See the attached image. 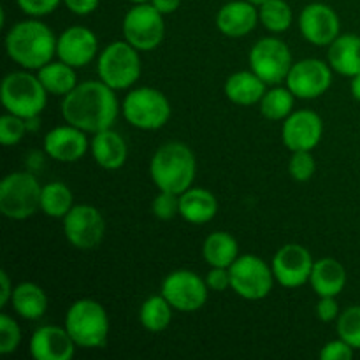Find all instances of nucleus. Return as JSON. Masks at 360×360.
<instances>
[{
    "label": "nucleus",
    "mask_w": 360,
    "mask_h": 360,
    "mask_svg": "<svg viewBox=\"0 0 360 360\" xmlns=\"http://www.w3.org/2000/svg\"><path fill=\"white\" fill-rule=\"evenodd\" d=\"M118 112L120 104L115 90L101 79L79 83L62 101L63 120L86 134L111 129Z\"/></svg>",
    "instance_id": "obj_1"
},
{
    "label": "nucleus",
    "mask_w": 360,
    "mask_h": 360,
    "mask_svg": "<svg viewBox=\"0 0 360 360\" xmlns=\"http://www.w3.org/2000/svg\"><path fill=\"white\" fill-rule=\"evenodd\" d=\"M51 28L37 18L18 21L6 34V51L14 63L27 70H39L56 55Z\"/></svg>",
    "instance_id": "obj_2"
},
{
    "label": "nucleus",
    "mask_w": 360,
    "mask_h": 360,
    "mask_svg": "<svg viewBox=\"0 0 360 360\" xmlns=\"http://www.w3.org/2000/svg\"><path fill=\"white\" fill-rule=\"evenodd\" d=\"M197 172V160L186 144L172 141L155 151L150 162V176L160 192L181 195L192 186Z\"/></svg>",
    "instance_id": "obj_3"
},
{
    "label": "nucleus",
    "mask_w": 360,
    "mask_h": 360,
    "mask_svg": "<svg viewBox=\"0 0 360 360\" xmlns=\"http://www.w3.org/2000/svg\"><path fill=\"white\" fill-rule=\"evenodd\" d=\"M63 327L77 348L95 350L108 345L111 323H109L108 311L101 302L95 299H79L67 309Z\"/></svg>",
    "instance_id": "obj_4"
},
{
    "label": "nucleus",
    "mask_w": 360,
    "mask_h": 360,
    "mask_svg": "<svg viewBox=\"0 0 360 360\" xmlns=\"http://www.w3.org/2000/svg\"><path fill=\"white\" fill-rule=\"evenodd\" d=\"M48 95L39 77L27 72V69L9 72L0 86V101L4 109L25 120L37 118L44 111Z\"/></svg>",
    "instance_id": "obj_5"
},
{
    "label": "nucleus",
    "mask_w": 360,
    "mask_h": 360,
    "mask_svg": "<svg viewBox=\"0 0 360 360\" xmlns=\"http://www.w3.org/2000/svg\"><path fill=\"white\" fill-rule=\"evenodd\" d=\"M141 70L143 65H141L139 49L127 41L111 42L98 53V79L115 91L134 86L141 77Z\"/></svg>",
    "instance_id": "obj_6"
},
{
    "label": "nucleus",
    "mask_w": 360,
    "mask_h": 360,
    "mask_svg": "<svg viewBox=\"0 0 360 360\" xmlns=\"http://www.w3.org/2000/svg\"><path fill=\"white\" fill-rule=\"evenodd\" d=\"M42 186L30 172H11L0 183V213L9 220H27L41 210Z\"/></svg>",
    "instance_id": "obj_7"
},
{
    "label": "nucleus",
    "mask_w": 360,
    "mask_h": 360,
    "mask_svg": "<svg viewBox=\"0 0 360 360\" xmlns=\"http://www.w3.org/2000/svg\"><path fill=\"white\" fill-rule=\"evenodd\" d=\"M127 122L139 130H158L171 118V102L160 90L141 86L130 90L122 104Z\"/></svg>",
    "instance_id": "obj_8"
},
{
    "label": "nucleus",
    "mask_w": 360,
    "mask_h": 360,
    "mask_svg": "<svg viewBox=\"0 0 360 360\" xmlns=\"http://www.w3.org/2000/svg\"><path fill=\"white\" fill-rule=\"evenodd\" d=\"M231 271V288L246 301H260L273 290V267L260 257L239 255L229 267Z\"/></svg>",
    "instance_id": "obj_9"
},
{
    "label": "nucleus",
    "mask_w": 360,
    "mask_h": 360,
    "mask_svg": "<svg viewBox=\"0 0 360 360\" xmlns=\"http://www.w3.org/2000/svg\"><path fill=\"white\" fill-rule=\"evenodd\" d=\"M123 37L139 51H151L164 41V14L151 2L134 4L122 23Z\"/></svg>",
    "instance_id": "obj_10"
},
{
    "label": "nucleus",
    "mask_w": 360,
    "mask_h": 360,
    "mask_svg": "<svg viewBox=\"0 0 360 360\" xmlns=\"http://www.w3.org/2000/svg\"><path fill=\"white\" fill-rule=\"evenodd\" d=\"M250 69L266 84H280L287 79L294 60L292 51L281 39L264 37L252 46L248 55Z\"/></svg>",
    "instance_id": "obj_11"
},
{
    "label": "nucleus",
    "mask_w": 360,
    "mask_h": 360,
    "mask_svg": "<svg viewBox=\"0 0 360 360\" xmlns=\"http://www.w3.org/2000/svg\"><path fill=\"white\" fill-rule=\"evenodd\" d=\"M160 294L169 301L176 311L193 313L202 308L207 301L210 288L204 278L188 269L169 273L162 281Z\"/></svg>",
    "instance_id": "obj_12"
},
{
    "label": "nucleus",
    "mask_w": 360,
    "mask_h": 360,
    "mask_svg": "<svg viewBox=\"0 0 360 360\" xmlns=\"http://www.w3.org/2000/svg\"><path fill=\"white\" fill-rule=\"evenodd\" d=\"M63 234L77 250L97 248L105 234V221L101 211L91 204H74L63 217Z\"/></svg>",
    "instance_id": "obj_13"
},
{
    "label": "nucleus",
    "mask_w": 360,
    "mask_h": 360,
    "mask_svg": "<svg viewBox=\"0 0 360 360\" xmlns=\"http://www.w3.org/2000/svg\"><path fill=\"white\" fill-rule=\"evenodd\" d=\"M285 83L295 98L313 101L322 97L333 84V67L319 58L299 60L292 65Z\"/></svg>",
    "instance_id": "obj_14"
},
{
    "label": "nucleus",
    "mask_w": 360,
    "mask_h": 360,
    "mask_svg": "<svg viewBox=\"0 0 360 360\" xmlns=\"http://www.w3.org/2000/svg\"><path fill=\"white\" fill-rule=\"evenodd\" d=\"M313 264L315 260L309 250L297 243H288L281 246L271 260L274 280L285 288H299L308 283Z\"/></svg>",
    "instance_id": "obj_15"
},
{
    "label": "nucleus",
    "mask_w": 360,
    "mask_h": 360,
    "mask_svg": "<svg viewBox=\"0 0 360 360\" xmlns=\"http://www.w3.org/2000/svg\"><path fill=\"white\" fill-rule=\"evenodd\" d=\"M323 136V122L319 112L311 109H297L281 127V139L288 150L311 151L320 144Z\"/></svg>",
    "instance_id": "obj_16"
},
{
    "label": "nucleus",
    "mask_w": 360,
    "mask_h": 360,
    "mask_svg": "<svg viewBox=\"0 0 360 360\" xmlns=\"http://www.w3.org/2000/svg\"><path fill=\"white\" fill-rule=\"evenodd\" d=\"M299 30L313 46H330L340 35L341 21L333 7L313 2L299 14Z\"/></svg>",
    "instance_id": "obj_17"
},
{
    "label": "nucleus",
    "mask_w": 360,
    "mask_h": 360,
    "mask_svg": "<svg viewBox=\"0 0 360 360\" xmlns=\"http://www.w3.org/2000/svg\"><path fill=\"white\" fill-rule=\"evenodd\" d=\"M98 55V39L90 28L74 25L56 39V56L74 69L86 67Z\"/></svg>",
    "instance_id": "obj_18"
},
{
    "label": "nucleus",
    "mask_w": 360,
    "mask_h": 360,
    "mask_svg": "<svg viewBox=\"0 0 360 360\" xmlns=\"http://www.w3.org/2000/svg\"><path fill=\"white\" fill-rule=\"evenodd\" d=\"M88 146L90 143L86 139V132L70 123L55 127L44 136L46 155L62 164L81 160L88 151Z\"/></svg>",
    "instance_id": "obj_19"
},
{
    "label": "nucleus",
    "mask_w": 360,
    "mask_h": 360,
    "mask_svg": "<svg viewBox=\"0 0 360 360\" xmlns=\"http://www.w3.org/2000/svg\"><path fill=\"white\" fill-rule=\"evenodd\" d=\"M76 348L65 327L42 326L32 334L30 355L35 360H70Z\"/></svg>",
    "instance_id": "obj_20"
},
{
    "label": "nucleus",
    "mask_w": 360,
    "mask_h": 360,
    "mask_svg": "<svg viewBox=\"0 0 360 360\" xmlns=\"http://www.w3.org/2000/svg\"><path fill=\"white\" fill-rule=\"evenodd\" d=\"M259 9L248 0H232L220 7L217 14V27L225 37L241 39L255 30L259 23Z\"/></svg>",
    "instance_id": "obj_21"
},
{
    "label": "nucleus",
    "mask_w": 360,
    "mask_h": 360,
    "mask_svg": "<svg viewBox=\"0 0 360 360\" xmlns=\"http://www.w3.org/2000/svg\"><path fill=\"white\" fill-rule=\"evenodd\" d=\"M90 151L98 167L105 169V171H118L129 158V148H127L125 139L112 129L94 134Z\"/></svg>",
    "instance_id": "obj_22"
},
{
    "label": "nucleus",
    "mask_w": 360,
    "mask_h": 360,
    "mask_svg": "<svg viewBox=\"0 0 360 360\" xmlns=\"http://www.w3.org/2000/svg\"><path fill=\"white\" fill-rule=\"evenodd\" d=\"M309 285L319 297H338L347 285V269L333 257L315 260Z\"/></svg>",
    "instance_id": "obj_23"
},
{
    "label": "nucleus",
    "mask_w": 360,
    "mask_h": 360,
    "mask_svg": "<svg viewBox=\"0 0 360 360\" xmlns=\"http://www.w3.org/2000/svg\"><path fill=\"white\" fill-rule=\"evenodd\" d=\"M218 213V200L210 190L190 186L179 195V217L192 225H204Z\"/></svg>",
    "instance_id": "obj_24"
},
{
    "label": "nucleus",
    "mask_w": 360,
    "mask_h": 360,
    "mask_svg": "<svg viewBox=\"0 0 360 360\" xmlns=\"http://www.w3.org/2000/svg\"><path fill=\"white\" fill-rule=\"evenodd\" d=\"M327 62L334 72L341 76L354 77L360 74V35L343 34L329 46Z\"/></svg>",
    "instance_id": "obj_25"
},
{
    "label": "nucleus",
    "mask_w": 360,
    "mask_h": 360,
    "mask_svg": "<svg viewBox=\"0 0 360 360\" xmlns=\"http://www.w3.org/2000/svg\"><path fill=\"white\" fill-rule=\"evenodd\" d=\"M266 86L267 84L252 69L239 70V72L231 74L225 81V95L232 104L248 108L262 101L264 94L267 91Z\"/></svg>",
    "instance_id": "obj_26"
},
{
    "label": "nucleus",
    "mask_w": 360,
    "mask_h": 360,
    "mask_svg": "<svg viewBox=\"0 0 360 360\" xmlns=\"http://www.w3.org/2000/svg\"><path fill=\"white\" fill-rule=\"evenodd\" d=\"M11 306H13L14 313L21 319L39 320L48 311V295L37 283L23 281V283L14 287Z\"/></svg>",
    "instance_id": "obj_27"
},
{
    "label": "nucleus",
    "mask_w": 360,
    "mask_h": 360,
    "mask_svg": "<svg viewBox=\"0 0 360 360\" xmlns=\"http://www.w3.org/2000/svg\"><path fill=\"white\" fill-rule=\"evenodd\" d=\"M202 257L210 267H231L239 257V245L229 232H211L202 245Z\"/></svg>",
    "instance_id": "obj_28"
},
{
    "label": "nucleus",
    "mask_w": 360,
    "mask_h": 360,
    "mask_svg": "<svg viewBox=\"0 0 360 360\" xmlns=\"http://www.w3.org/2000/svg\"><path fill=\"white\" fill-rule=\"evenodd\" d=\"M37 77L49 95L65 97L77 86L76 69L62 60H51L37 70Z\"/></svg>",
    "instance_id": "obj_29"
},
{
    "label": "nucleus",
    "mask_w": 360,
    "mask_h": 360,
    "mask_svg": "<svg viewBox=\"0 0 360 360\" xmlns=\"http://www.w3.org/2000/svg\"><path fill=\"white\" fill-rule=\"evenodd\" d=\"M74 195L62 181H51L42 186L41 211L49 218H62L72 210Z\"/></svg>",
    "instance_id": "obj_30"
},
{
    "label": "nucleus",
    "mask_w": 360,
    "mask_h": 360,
    "mask_svg": "<svg viewBox=\"0 0 360 360\" xmlns=\"http://www.w3.org/2000/svg\"><path fill=\"white\" fill-rule=\"evenodd\" d=\"M172 306L162 294L151 295L141 304L139 322L150 333H162L172 320Z\"/></svg>",
    "instance_id": "obj_31"
},
{
    "label": "nucleus",
    "mask_w": 360,
    "mask_h": 360,
    "mask_svg": "<svg viewBox=\"0 0 360 360\" xmlns=\"http://www.w3.org/2000/svg\"><path fill=\"white\" fill-rule=\"evenodd\" d=\"M294 102L295 95L288 90V86H274L267 90L259 102L260 112L271 122H281L294 112Z\"/></svg>",
    "instance_id": "obj_32"
},
{
    "label": "nucleus",
    "mask_w": 360,
    "mask_h": 360,
    "mask_svg": "<svg viewBox=\"0 0 360 360\" xmlns=\"http://www.w3.org/2000/svg\"><path fill=\"white\" fill-rule=\"evenodd\" d=\"M259 20L271 34H283L294 23V11L285 0H266L259 6Z\"/></svg>",
    "instance_id": "obj_33"
},
{
    "label": "nucleus",
    "mask_w": 360,
    "mask_h": 360,
    "mask_svg": "<svg viewBox=\"0 0 360 360\" xmlns=\"http://www.w3.org/2000/svg\"><path fill=\"white\" fill-rule=\"evenodd\" d=\"M338 334L354 350H360V306H350L338 316Z\"/></svg>",
    "instance_id": "obj_34"
},
{
    "label": "nucleus",
    "mask_w": 360,
    "mask_h": 360,
    "mask_svg": "<svg viewBox=\"0 0 360 360\" xmlns=\"http://www.w3.org/2000/svg\"><path fill=\"white\" fill-rule=\"evenodd\" d=\"M27 130V120L6 111V115L0 118V143L4 146H14L23 139Z\"/></svg>",
    "instance_id": "obj_35"
},
{
    "label": "nucleus",
    "mask_w": 360,
    "mask_h": 360,
    "mask_svg": "<svg viewBox=\"0 0 360 360\" xmlns=\"http://www.w3.org/2000/svg\"><path fill=\"white\" fill-rule=\"evenodd\" d=\"M316 162L311 151H294L288 162V174L294 181L306 183L315 176Z\"/></svg>",
    "instance_id": "obj_36"
},
{
    "label": "nucleus",
    "mask_w": 360,
    "mask_h": 360,
    "mask_svg": "<svg viewBox=\"0 0 360 360\" xmlns=\"http://www.w3.org/2000/svg\"><path fill=\"white\" fill-rule=\"evenodd\" d=\"M21 343V329L16 320L7 313H0V354L9 355Z\"/></svg>",
    "instance_id": "obj_37"
},
{
    "label": "nucleus",
    "mask_w": 360,
    "mask_h": 360,
    "mask_svg": "<svg viewBox=\"0 0 360 360\" xmlns=\"http://www.w3.org/2000/svg\"><path fill=\"white\" fill-rule=\"evenodd\" d=\"M151 213L162 221L174 220L179 214V195L171 192H160L151 202Z\"/></svg>",
    "instance_id": "obj_38"
},
{
    "label": "nucleus",
    "mask_w": 360,
    "mask_h": 360,
    "mask_svg": "<svg viewBox=\"0 0 360 360\" xmlns=\"http://www.w3.org/2000/svg\"><path fill=\"white\" fill-rule=\"evenodd\" d=\"M60 2L62 0H16L18 7L32 18L48 16L60 6Z\"/></svg>",
    "instance_id": "obj_39"
},
{
    "label": "nucleus",
    "mask_w": 360,
    "mask_h": 360,
    "mask_svg": "<svg viewBox=\"0 0 360 360\" xmlns=\"http://www.w3.org/2000/svg\"><path fill=\"white\" fill-rule=\"evenodd\" d=\"M355 350L343 341L341 338L338 340L329 341L327 345H323V348L320 350V359L322 360H350L354 357Z\"/></svg>",
    "instance_id": "obj_40"
},
{
    "label": "nucleus",
    "mask_w": 360,
    "mask_h": 360,
    "mask_svg": "<svg viewBox=\"0 0 360 360\" xmlns=\"http://www.w3.org/2000/svg\"><path fill=\"white\" fill-rule=\"evenodd\" d=\"M204 280H206L210 290L224 292L231 288V271L227 267H211Z\"/></svg>",
    "instance_id": "obj_41"
},
{
    "label": "nucleus",
    "mask_w": 360,
    "mask_h": 360,
    "mask_svg": "<svg viewBox=\"0 0 360 360\" xmlns=\"http://www.w3.org/2000/svg\"><path fill=\"white\" fill-rule=\"evenodd\" d=\"M316 316L320 322H334L340 316V306H338L336 297H320L316 302Z\"/></svg>",
    "instance_id": "obj_42"
},
{
    "label": "nucleus",
    "mask_w": 360,
    "mask_h": 360,
    "mask_svg": "<svg viewBox=\"0 0 360 360\" xmlns=\"http://www.w3.org/2000/svg\"><path fill=\"white\" fill-rule=\"evenodd\" d=\"M62 2L65 4L70 13L77 14V16H88V14L95 13L101 0H62Z\"/></svg>",
    "instance_id": "obj_43"
},
{
    "label": "nucleus",
    "mask_w": 360,
    "mask_h": 360,
    "mask_svg": "<svg viewBox=\"0 0 360 360\" xmlns=\"http://www.w3.org/2000/svg\"><path fill=\"white\" fill-rule=\"evenodd\" d=\"M14 287H11V278L6 271H0V308H6L13 299Z\"/></svg>",
    "instance_id": "obj_44"
},
{
    "label": "nucleus",
    "mask_w": 360,
    "mask_h": 360,
    "mask_svg": "<svg viewBox=\"0 0 360 360\" xmlns=\"http://www.w3.org/2000/svg\"><path fill=\"white\" fill-rule=\"evenodd\" d=\"M181 2L183 0H151V4H153L164 16L165 14L176 13V11L179 9V6H181Z\"/></svg>",
    "instance_id": "obj_45"
},
{
    "label": "nucleus",
    "mask_w": 360,
    "mask_h": 360,
    "mask_svg": "<svg viewBox=\"0 0 360 360\" xmlns=\"http://www.w3.org/2000/svg\"><path fill=\"white\" fill-rule=\"evenodd\" d=\"M350 91H352V97H354L357 102H360V74L352 77Z\"/></svg>",
    "instance_id": "obj_46"
},
{
    "label": "nucleus",
    "mask_w": 360,
    "mask_h": 360,
    "mask_svg": "<svg viewBox=\"0 0 360 360\" xmlns=\"http://www.w3.org/2000/svg\"><path fill=\"white\" fill-rule=\"evenodd\" d=\"M129 2H132V4H146V2H151V0H129Z\"/></svg>",
    "instance_id": "obj_47"
},
{
    "label": "nucleus",
    "mask_w": 360,
    "mask_h": 360,
    "mask_svg": "<svg viewBox=\"0 0 360 360\" xmlns=\"http://www.w3.org/2000/svg\"><path fill=\"white\" fill-rule=\"evenodd\" d=\"M248 2L255 4V6H260V4H264V2H266V0H248Z\"/></svg>",
    "instance_id": "obj_48"
}]
</instances>
